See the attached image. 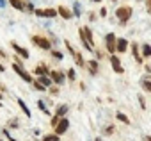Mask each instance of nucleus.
<instances>
[{
  "label": "nucleus",
  "mask_w": 151,
  "mask_h": 141,
  "mask_svg": "<svg viewBox=\"0 0 151 141\" xmlns=\"http://www.w3.org/2000/svg\"><path fill=\"white\" fill-rule=\"evenodd\" d=\"M116 16L119 18V22L126 23V22L130 20V16H132V7H119V9L116 11Z\"/></svg>",
  "instance_id": "nucleus-1"
},
{
  "label": "nucleus",
  "mask_w": 151,
  "mask_h": 141,
  "mask_svg": "<svg viewBox=\"0 0 151 141\" xmlns=\"http://www.w3.org/2000/svg\"><path fill=\"white\" fill-rule=\"evenodd\" d=\"M80 38L91 47V50H93V47H94V39H93V32H91V29L89 27H84V29H80Z\"/></svg>",
  "instance_id": "nucleus-2"
},
{
  "label": "nucleus",
  "mask_w": 151,
  "mask_h": 141,
  "mask_svg": "<svg viewBox=\"0 0 151 141\" xmlns=\"http://www.w3.org/2000/svg\"><path fill=\"white\" fill-rule=\"evenodd\" d=\"M68 127H69V121H68V118H59V121H57V125H55V134L57 136H62L66 130H68Z\"/></svg>",
  "instance_id": "nucleus-3"
},
{
  "label": "nucleus",
  "mask_w": 151,
  "mask_h": 141,
  "mask_svg": "<svg viewBox=\"0 0 151 141\" xmlns=\"http://www.w3.org/2000/svg\"><path fill=\"white\" fill-rule=\"evenodd\" d=\"M32 41H34V45H37V47H39V48H43V50H50V48H52V45H50V41H48L46 38L34 36V38H32Z\"/></svg>",
  "instance_id": "nucleus-4"
},
{
  "label": "nucleus",
  "mask_w": 151,
  "mask_h": 141,
  "mask_svg": "<svg viewBox=\"0 0 151 141\" xmlns=\"http://www.w3.org/2000/svg\"><path fill=\"white\" fill-rule=\"evenodd\" d=\"M13 70H14V72H16V73H18V75H20V77L25 81V82H32V77H30V75L25 72V70H23V68L18 64V63H14V64H13Z\"/></svg>",
  "instance_id": "nucleus-5"
},
{
  "label": "nucleus",
  "mask_w": 151,
  "mask_h": 141,
  "mask_svg": "<svg viewBox=\"0 0 151 141\" xmlns=\"http://www.w3.org/2000/svg\"><path fill=\"white\" fill-rule=\"evenodd\" d=\"M36 15L39 18H55L57 11L55 9H36Z\"/></svg>",
  "instance_id": "nucleus-6"
},
{
  "label": "nucleus",
  "mask_w": 151,
  "mask_h": 141,
  "mask_svg": "<svg viewBox=\"0 0 151 141\" xmlns=\"http://www.w3.org/2000/svg\"><path fill=\"white\" fill-rule=\"evenodd\" d=\"M107 50L109 52H116V36L112 32L107 36Z\"/></svg>",
  "instance_id": "nucleus-7"
},
{
  "label": "nucleus",
  "mask_w": 151,
  "mask_h": 141,
  "mask_svg": "<svg viewBox=\"0 0 151 141\" xmlns=\"http://www.w3.org/2000/svg\"><path fill=\"white\" fill-rule=\"evenodd\" d=\"M110 64H112V68H114L116 73H123V66H121V63H119V59H117L116 55L110 57Z\"/></svg>",
  "instance_id": "nucleus-8"
},
{
  "label": "nucleus",
  "mask_w": 151,
  "mask_h": 141,
  "mask_svg": "<svg viewBox=\"0 0 151 141\" xmlns=\"http://www.w3.org/2000/svg\"><path fill=\"white\" fill-rule=\"evenodd\" d=\"M126 48H128V41H126L124 38L116 39V50H117V52H126Z\"/></svg>",
  "instance_id": "nucleus-9"
},
{
  "label": "nucleus",
  "mask_w": 151,
  "mask_h": 141,
  "mask_svg": "<svg viewBox=\"0 0 151 141\" xmlns=\"http://www.w3.org/2000/svg\"><path fill=\"white\" fill-rule=\"evenodd\" d=\"M11 47H13V48H14V50H16V52H18L23 59H29V52H27L23 47H20V45H16V43H11Z\"/></svg>",
  "instance_id": "nucleus-10"
},
{
  "label": "nucleus",
  "mask_w": 151,
  "mask_h": 141,
  "mask_svg": "<svg viewBox=\"0 0 151 141\" xmlns=\"http://www.w3.org/2000/svg\"><path fill=\"white\" fill-rule=\"evenodd\" d=\"M48 75H52L50 79H52V81H55L57 84H62V82H64V75H62L60 72H50Z\"/></svg>",
  "instance_id": "nucleus-11"
},
{
  "label": "nucleus",
  "mask_w": 151,
  "mask_h": 141,
  "mask_svg": "<svg viewBox=\"0 0 151 141\" xmlns=\"http://www.w3.org/2000/svg\"><path fill=\"white\" fill-rule=\"evenodd\" d=\"M57 13H59L62 18H66V20H69V18H71V11H69V9H66L64 6H60V7L57 9Z\"/></svg>",
  "instance_id": "nucleus-12"
},
{
  "label": "nucleus",
  "mask_w": 151,
  "mask_h": 141,
  "mask_svg": "<svg viewBox=\"0 0 151 141\" xmlns=\"http://www.w3.org/2000/svg\"><path fill=\"white\" fill-rule=\"evenodd\" d=\"M9 4H11L14 9H18V11H23V9H25V4L22 2V0H9Z\"/></svg>",
  "instance_id": "nucleus-13"
},
{
  "label": "nucleus",
  "mask_w": 151,
  "mask_h": 141,
  "mask_svg": "<svg viewBox=\"0 0 151 141\" xmlns=\"http://www.w3.org/2000/svg\"><path fill=\"white\" fill-rule=\"evenodd\" d=\"M37 82H41L45 88H50V86H52V79H50L48 75H39V81H37Z\"/></svg>",
  "instance_id": "nucleus-14"
},
{
  "label": "nucleus",
  "mask_w": 151,
  "mask_h": 141,
  "mask_svg": "<svg viewBox=\"0 0 151 141\" xmlns=\"http://www.w3.org/2000/svg\"><path fill=\"white\" fill-rule=\"evenodd\" d=\"M132 52H133V57L137 59V63H142V57H140V54H139V47H137V43L132 45Z\"/></svg>",
  "instance_id": "nucleus-15"
},
{
  "label": "nucleus",
  "mask_w": 151,
  "mask_h": 141,
  "mask_svg": "<svg viewBox=\"0 0 151 141\" xmlns=\"http://www.w3.org/2000/svg\"><path fill=\"white\" fill-rule=\"evenodd\" d=\"M18 104H20V107H22V111L25 113V116H27V118H30V111H29V107L25 105V102H23V100L20 98V100H18Z\"/></svg>",
  "instance_id": "nucleus-16"
},
{
  "label": "nucleus",
  "mask_w": 151,
  "mask_h": 141,
  "mask_svg": "<svg viewBox=\"0 0 151 141\" xmlns=\"http://www.w3.org/2000/svg\"><path fill=\"white\" fill-rule=\"evenodd\" d=\"M34 73H36V75H48V72H46V68H43V66H36V70H34Z\"/></svg>",
  "instance_id": "nucleus-17"
},
{
  "label": "nucleus",
  "mask_w": 151,
  "mask_h": 141,
  "mask_svg": "<svg viewBox=\"0 0 151 141\" xmlns=\"http://www.w3.org/2000/svg\"><path fill=\"white\" fill-rule=\"evenodd\" d=\"M142 55L144 57H149L151 55V47L149 45H142Z\"/></svg>",
  "instance_id": "nucleus-18"
},
{
  "label": "nucleus",
  "mask_w": 151,
  "mask_h": 141,
  "mask_svg": "<svg viewBox=\"0 0 151 141\" xmlns=\"http://www.w3.org/2000/svg\"><path fill=\"white\" fill-rule=\"evenodd\" d=\"M43 141H59V136L57 134H48L43 137Z\"/></svg>",
  "instance_id": "nucleus-19"
},
{
  "label": "nucleus",
  "mask_w": 151,
  "mask_h": 141,
  "mask_svg": "<svg viewBox=\"0 0 151 141\" xmlns=\"http://www.w3.org/2000/svg\"><path fill=\"white\" fill-rule=\"evenodd\" d=\"M66 113H68V107H66V105H60V107L57 109V116H64Z\"/></svg>",
  "instance_id": "nucleus-20"
},
{
  "label": "nucleus",
  "mask_w": 151,
  "mask_h": 141,
  "mask_svg": "<svg viewBox=\"0 0 151 141\" xmlns=\"http://www.w3.org/2000/svg\"><path fill=\"white\" fill-rule=\"evenodd\" d=\"M117 120H119V121H123V123H126V125L130 123V120H128V118H126L123 113H117Z\"/></svg>",
  "instance_id": "nucleus-21"
},
{
  "label": "nucleus",
  "mask_w": 151,
  "mask_h": 141,
  "mask_svg": "<svg viewBox=\"0 0 151 141\" xmlns=\"http://www.w3.org/2000/svg\"><path fill=\"white\" fill-rule=\"evenodd\" d=\"M32 82H34V88H36L37 91H45V89H46V88H45L41 82H37V81H32Z\"/></svg>",
  "instance_id": "nucleus-22"
},
{
  "label": "nucleus",
  "mask_w": 151,
  "mask_h": 141,
  "mask_svg": "<svg viewBox=\"0 0 151 141\" xmlns=\"http://www.w3.org/2000/svg\"><path fill=\"white\" fill-rule=\"evenodd\" d=\"M142 88H144V89H146V91H151V82H149V81H147V79H146V81H144V82H142Z\"/></svg>",
  "instance_id": "nucleus-23"
},
{
  "label": "nucleus",
  "mask_w": 151,
  "mask_h": 141,
  "mask_svg": "<svg viewBox=\"0 0 151 141\" xmlns=\"http://www.w3.org/2000/svg\"><path fill=\"white\" fill-rule=\"evenodd\" d=\"M75 77H77V75H75V70H73V68L68 70V79H69V81H75Z\"/></svg>",
  "instance_id": "nucleus-24"
},
{
  "label": "nucleus",
  "mask_w": 151,
  "mask_h": 141,
  "mask_svg": "<svg viewBox=\"0 0 151 141\" xmlns=\"http://www.w3.org/2000/svg\"><path fill=\"white\" fill-rule=\"evenodd\" d=\"M80 13H82V9H80V4H75V15H77V16H80Z\"/></svg>",
  "instance_id": "nucleus-25"
},
{
  "label": "nucleus",
  "mask_w": 151,
  "mask_h": 141,
  "mask_svg": "<svg viewBox=\"0 0 151 141\" xmlns=\"http://www.w3.org/2000/svg\"><path fill=\"white\" fill-rule=\"evenodd\" d=\"M91 72H96V70H98V64H96V61H91Z\"/></svg>",
  "instance_id": "nucleus-26"
},
{
  "label": "nucleus",
  "mask_w": 151,
  "mask_h": 141,
  "mask_svg": "<svg viewBox=\"0 0 151 141\" xmlns=\"http://www.w3.org/2000/svg\"><path fill=\"white\" fill-rule=\"evenodd\" d=\"M52 55H53V57H57V59H62V54H60V52H57V50H52Z\"/></svg>",
  "instance_id": "nucleus-27"
},
{
  "label": "nucleus",
  "mask_w": 151,
  "mask_h": 141,
  "mask_svg": "<svg viewBox=\"0 0 151 141\" xmlns=\"http://www.w3.org/2000/svg\"><path fill=\"white\" fill-rule=\"evenodd\" d=\"M59 118H60V116H57V114H55V116L52 118V127H55V125H57V121H59Z\"/></svg>",
  "instance_id": "nucleus-28"
},
{
  "label": "nucleus",
  "mask_w": 151,
  "mask_h": 141,
  "mask_svg": "<svg viewBox=\"0 0 151 141\" xmlns=\"http://www.w3.org/2000/svg\"><path fill=\"white\" fill-rule=\"evenodd\" d=\"M2 132H4V136H6V137H7L9 141H14V139L11 137V134H9V130H2Z\"/></svg>",
  "instance_id": "nucleus-29"
},
{
  "label": "nucleus",
  "mask_w": 151,
  "mask_h": 141,
  "mask_svg": "<svg viewBox=\"0 0 151 141\" xmlns=\"http://www.w3.org/2000/svg\"><path fill=\"white\" fill-rule=\"evenodd\" d=\"M139 102H140V107L146 109V104H144V98H142V97H139Z\"/></svg>",
  "instance_id": "nucleus-30"
},
{
  "label": "nucleus",
  "mask_w": 151,
  "mask_h": 141,
  "mask_svg": "<svg viewBox=\"0 0 151 141\" xmlns=\"http://www.w3.org/2000/svg\"><path fill=\"white\" fill-rule=\"evenodd\" d=\"M37 105H39V107H41L45 113H48V111H46V107H45V102H37Z\"/></svg>",
  "instance_id": "nucleus-31"
},
{
  "label": "nucleus",
  "mask_w": 151,
  "mask_h": 141,
  "mask_svg": "<svg viewBox=\"0 0 151 141\" xmlns=\"http://www.w3.org/2000/svg\"><path fill=\"white\" fill-rule=\"evenodd\" d=\"M100 15H101V16H107V9H105V7H103V9H101V11H100Z\"/></svg>",
  "instance_id": "nucleus-32"
},
{
  "label": "nucleus",
  "mask_w": 151,
  "mask_h": 141,
  "mask_svg": "<svg viewBox=\"0 0 151 141\" xmlns=\"http://www.w3.org/2000/svg\"><path fill=\"white\" fill-rule=\"evenodd\" d=\"M6 6V0H0V7H4Z\"/></svg>",
  "instance_id": "nucleus-33"
},
{
  "label": "nucleus",
  "mask_w": 151,
  "mask_h": 141,
  "mask_svg": "<svg viewBox=\"0 0 151 141\" xmlns=\"http://www.w3.org/2000/svg\"><path fill=\"white\" fill-rule=\"evenodd\" d=\"M4 70H6V68H4V64H0V72H4Z\"/></svg>",
  "instance_id": "nucleus-34"
},
{
  "label": "nucleus",
  "mask_w": 151,
  "mask_h": 141,
  "mask_svg": "<svg viewBox=\"0 0 151 141\" xmlns=\"http://www.w3.org/2000/svg\"><path fill=\"white\" fill-rule=\"evenodd\" d=\"M4 55H6V54H4V52H2V50H0V57H4Z\"/></svg>",
  "instance_id": "nucleus-35"
},
{
  "label": "nucleus",
  "mask_w": 151,
  "mask_h": 141,
  "mask_svg": "<svg viewBox=\"0 0 151 141\" xmlns=\"http://www.w3.org/2000/svg\"><path fill=\"white\" fill-rule=\"evenodd\" d=\"M94 2H101V0H94Z\"/></svg>",
  "instance_id": "nucleus-36"
},
{
  "label": "nucleus",
  "mask_w": 151,
  "mask_h": 141,
  "mask_svg": "<svg viewBox=\"0 0 151 141\" xmlns=\"http://www.w3.org/2000/svg\"><path fill=\"white\" fill-rule=\"evenodd\" d=\"M96 141H101V139H100V137H98V139H96Z\"/></svg>",
  "instance_id": "nucleus-37"
},
{
  "label": "nucleus",
  "mask_w": 151,
  "mask_h": 141,
  "mask_svg": "<svg viewBox=\"0 0 151 141\" xmlns=\"http://www.w3.org/2000/svg\"><path fill=\"white\" fill-rule=\"evenodd\" d=\"M0 141H2V137H0Z\"/></svg>",
  "instance_id": "nucleus-38"
},
{
  "label": "nucleus",
  "mask_w": 151,
  "mask_h": 141,
  "mask_svg": "<svg viewBox=\"0 0 151 141\" xmlns=\"http://www.w3.org/2000/svg\"><path fill=\"white\" fill-rule=\"evenodd\" d=\"M0 105H2V104H0Z\"/></svg>",
  "instance_id": "nucleus-39"
}]
</instances>
